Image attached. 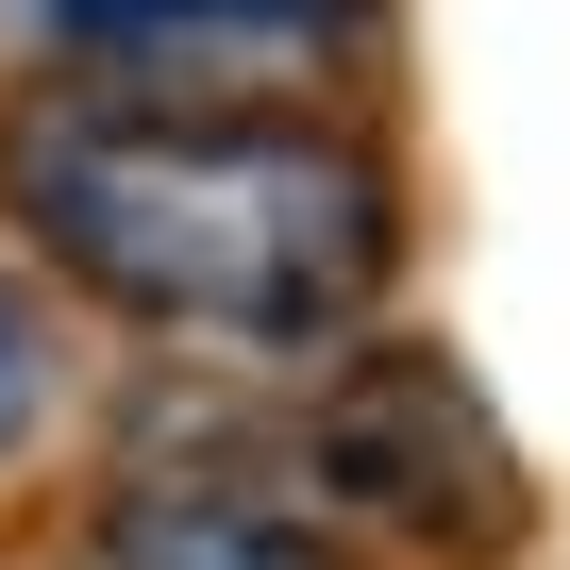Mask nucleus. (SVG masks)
I'll return each mask as SVG.
<instances>
[{
    "label": "nucleus",
    "instance_id": "f03ea898",
    "mask_svg": "<svg viewBox=\"0 0 570 570\" xmlns=\"http://www.w3.org/2000/svg\"><path fill=\"white\" fill-rule=\"evenodd\" d=\"M285 503H320L336 537H386L420 570H503L537 537V470L487 420V386L436 336H353L303 370V420H285Z\"/></svg>",
    "mask_w": 570,
    "mask_h": 570
},
{
    "label": "nucleus",
    "instance_id": "f257e3e1",
    "mask_svg": "<svg viewBox=\"0 0 570 570\" xmlns=\"http://www.w3.org/2000/svg\"><path fill=\"white\" fill-rule=\"evenodd\" d=\"M0 218L85 320L168 353L320 370L386 336L420 185L353 101H202V85H35L0 118Z\"/></svg>",
    "mask_w": 570,
    "mask_h": 570
},
{
    "label": "nucleus",
    "instance_id": "20e7f679",
    "mask_svg": "<svg viewBox=\"0 0 570 570\" xmlns=\"http://www.w3.org/2000/svg\"><path fill=\"white\" fill-rule=\"evenodd\" d=\"M85 570H370V553L252 470H118L85 503Z\"/></svg>",
    "mask_w": 570,
    "mask_h": 570
},
{
    "label": "nucleus",
    "instance_id": "7ed1b4c3",
    "mask_svg": "<svg viewBox=\"0 0 570 570\" xmlns=\"http://www.w3.org/2000/svg\"><path fill=\"white\" fill-rule=\"evenodd\" d=\"M386 35V0H35V51L68 85H202V101H268L353 68Z\"/></svg>",
    "mask_w": 570,
    "mask_h": 570
},
{
    "label": "nucleus",
    "instance_id": "39448f33",
    "mask_svg": "<svg viewBox=\"0 0 570 570\" xmlns=\"http://www.w3.org/2000/svg\"><path fill=\"white\" fill-rule=\"evenodd\" d=\"M68 420H85V303L0 235V487H35Z\"/></svg>",
    "mask_w": 570,
    "mask_h": 570
}]
</instances>
